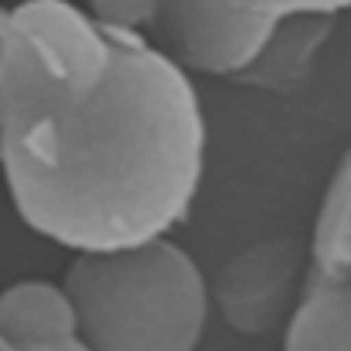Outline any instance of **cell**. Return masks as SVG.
<instances>
[{
	"mask_svg": "<svg viewBox=\"0 0 351 351\" xmlns=\"http://www.w3.org/2000/svg\"><path fill=\"white\" fill-rule=\"evenodd\" d=\"M0 348L86 351L62 282L21 279L0 289Z\"/></svg>",
	"mask_w": 351,
	"mask_h": 351,
	"instance_id": "5",
	"label": "cell"
},
{
	"mask_svg": "<svg viewBox=\"0 0 351 351\" xmlns=\"http://www.w3.org/2000/svg\"><path fill=\"white\" fill-rule=\"evenodd\" d=\"M293 351H351V272L327 276L306 269L303 293L282 327Z\"/></svg>",
	"mask_w": 351,
	"mask_h": 351,
	"instance_id": "7",
	"label": "cell"
},
{
	"mask_svg": "<svg viewBox=\"0 0 351 351\" xmlns=\"http://www.w3.org/2000/svg\"><path fill=\"white\" fill-rule=\"evenodd\" d=\"M330 32H334V14H293V18H282L269 32L262 49L248 59V66L231 83L255 86V90H272V93L296 90L310 76L313 59H317L320 45L330 38Z\"/></svg>",
	"mask_w": 351,
	"mask_h": 351,
	"instance_id": "6",
	"label": "cell"
},
{
	"mask_svg": "<svg viewBox=\"0 0 351 351\" xmlns=\"http://www.w3.org/2000/svg\"><path fill=\"white\" fill-rule=\"evenodd\" d=\"M62 286L86 351H190L210 320V282L169 234L73 252Z\"/></svg>",
	"mask_w": 351,
	"mask_h": 351,
	"instance_id": "2",
	"label": "cell"
},
{
	"mask_svg": "<svg viewBox=\"0 0 351 351\" xmlns=\"http://www.w3.org/2000/svg\"><path fill=\"white\" fill-rule=\"evenodd\" d=\"M190 76L73 0L0 4V180L18 217L69 252L172 234L207 155Z\"/></svg>",
	"mask_w": 351,
	"mask_h": 351,
	"instance_id": "1",
	"label": "cell"
},
{
	"mask_svg": "<svg viewBox=\"0 0 351 351\" xmlns=\"http://www.w3.org/2000/svg\"><path fill=\"white\" fill-rule=\"evenodd\" d=\"M86 8L145 32L190 73L234 80L282 18H337L351 0H86Z\"/></svg>",
	"mask_w": 351,
	"mask_h": 351,
	"instance_id": "3",
	"label": "cell"
},
{
	"mask_svg": "<svg viewBox=\"0 0 351 351\" xmlns=\"http://www.w3.org/2000/svg\"><path fill=\"white\" fill-rule=\"evenodd\" d=\"M310 269V248L296 238H269L231 255L210 282V306L245 337L282 330Z\"/></svg>",
	"mask_w": 351,
	"mask_h": 351,
	"instance_id": "4",
	"label": "cell"
},
{
	"mask_svg": "<svg viewBox=\"0 0 351 351\" xmlns=\"http://www.w3.org/2000/svg\"><path fill=\"white\" fill-rule=\"evenodd\" d=\"M306 248H310L313 272H327V276L351 272V148L337 162L330 183L324 190Z\"/></svg>",
	"mask_w": 351,
	"mask_h": 351,
	"instance_id": "8",
	"label": "cell"
},
{
	"mask_svg": "<svg viewBox=\"0 0 351 351\" xmlns=\"http://www.w3.org/2000/svg\"><path fill=\"white\" fill-rule=\"evenodd\" d=\"M4 4H11V0H4Z\"/></svg>",
	"mask_w": 351,
	"mask_h": 351,
	"instance_id": "9",
	"label": "cell"
}]
</instances>
